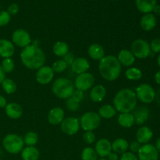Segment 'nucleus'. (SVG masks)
Returning <instances> with one entry per match:
<instances>
[{
  "instance_id": "1",
  "label": "nucleus",
  "mask_w": 160,
  "mask_h": 160,
  "mask_svg": "<svg viewBox=\"0 0 160 160\" xmlns=\"http://www.w3.org/2000/svg\"><path fill=\"white\" fill-rule=\"evenodd\" d=\"M20 59L25 67L30 70H38L45 63V54L42 48L34 45L25 47L20 52Z\"/></svg>"
},
{
  "instance_id": "2",
  "label": "nucleus",
  "mask_w": 160,
  "mask_h": 160,
  "mask_svg": "<svg viewBox=\"0 0 160 160\" xmlns=\"http://www.w3.org/2000/svg\"><path fill=\"white\" fill-rule=\"evenodd\" d=\"M122 66L117 57L112 55L105 56L98 63V72L103 79L114 81L118 79L121 73Z\"/></svg>"
},
{
  "instance_id": "3",
  "label": "nucleus",
  "mask_w": 160,
  "mask_h": 160,
  "mask_svg": "<svg viewBox=\"0 0 160 160\" xmlns=\"http://www.w3.org/2000/svg\"><path fill=\"white\" fill-rule=\"evenodd\" d=\"M138 98L135 92L130 88L120 89L113 98V106L120 113L131 112L137 106Z\"/></svg>"
},
{
  "instance_id": "4",
  "label": "nucleus",
  "mask_w": 160,
  "mask_h": 160,
  "mask_svg": "<svg viewBox=\"0 0 160 160\" xmlns=\"http://www.w3.org/2000/svg\"><path fill=\"white\" fill-rule=\"evenodd\" d=\"M75 87L70 80L65 78L56 79L52 86V91L56 97L62 99H67L72 96Z\"/></svg>"
},
{
  "instance_id": "5",
  "label": "nucleus",
  "mask_w": 160,
  "mask_h": 160,
  "mask_svg": "<svg viewBox=\"0 0 160 160\" xmlns=\"http://www.w3.org/2000/svg\"><path fill=\"white\" fill-rule=\"evenodd\" d=\"M2 145L5 150L10 154L15 155L21 152L24 146L23 138L16 134H8L4 137Z\"/></svg>"
},
{
  "instance_id": "6",
  "label": "nucleus",
  "mask_w": 160,
  "mask_h": 160,
  "mask_svg": "<svg viewBox=\"0 0 160 160\" xmlns=\"http://www.w3.org/2000/svg\"><path fill=\"white\" fill-rule=\"evenodd\" d=\"M101 119L98 112L89 111L81 116L80 125L84 131H93L100 126Z\"/></svg>"
},
{
  "instance_id": "7",
  "label": "nucleus",
  "mask_w": 160,
  "mask_h": 160,
  "mask_svg": "<svg viewBox=\"0 0 160 160\" xmlns=\"http://www.w3.org/2000/svg\"><path fill=\"white\" fill-rule=\"evenodd\" d=\"M136 97L142 102L148 104L152 102L156 98V92L148 84H142L135 89Z\"/></svg>"
},
{
  "instance_id": "8",
  "label": "nucleus",
  "mask_w": 160,
  "mask_h": 160,
  "mask_svg": "<svg viewBox=\"0 0 160 160\" xmlns=\"http://www.w3.org/2000/svg\"><path fill=\"white\" fill-rule=\"evenodd\" d=\"M131 51L135 58L146 59L151 55L149 44L143 39H136L132 42Z\"/></svg>"
},
{
  "instance_id": "9",
  "label": "nucleus",
  "mask_w": 160,
  "mask_h": 160,
  "mask_svg": "<svg viewBox=\"0 0 160 160\" xmlns=\"http://www.w3.org/2000/svg\"><path fill=\"white\" fill-rule=\"evenodd\" d=\"M95 77L91 73H86L78 74L74 80V87L82 92L89 90L92 88L95 84Z\"/></svg>"
},
{
  "instance_id": "10",
  "label": "nucleus",
  "mask_w": 160,
  "mask_h": 160,
  "mask_svg": "<svg viewBox=\"0 0 160 160\" xmlns=\"http://www.w3.org/2000/svg\"><path fill=\"white\" fill-rule=\"evenodd\" d=\"M12 41L13 45L20 48H25L31 44V38L28 31L22 28L15 30L12 34Z\"/></svg>"
},
{
  "instance_id": "11",
  "label": "nucleus",
  "mask_w": 160,
  "mask_h": 160,
  "mask_svg": "<svg viewBox=\"0 0 160 160\" xmlns=\"http://www.w3.org/2000/svg\"><path fill=\"white\" fill-rule=\"evenodd\" d=\"M61 130L64 134L67 135H74L79 131L81 125L80 120L73 117H69L64 118L62 123H60Z\"/></svg>"
},
{
  "instance_id": "12",
  "label": "nucleus",
  "mask_w": 160,
  "mask_h": 160,
  "mask_svg": "<svg viewBox=\"0 0 160 160\" xmlns=\"http://www.w3.org/2000/svg\"><path fill=\"white\" fill-rule=\"evenodd\" d=\"M159 156L155 145L148 143L142 145L138 152V160H159Z\"/></svg>"
},
{
  "instance_id": "13",
  "label": "nucleus",
  "mask_w": 160,
  "mask_h": 160,
  "mask_svg": "<svg viewBox=\"0 0 160 160\" xmlns=\"http://www.w3.org/2000/svg\"><path fill=\"white\" fill-rule=\"evenodd\" d=\"M55 72L52 67L45 66L38 70L36 73V81L42 85H45L51 82L54 78Z\"/></svg>"
},
{
  "instance_id": "14",
  "label": "nucleus",
  "mask_w": 160,
  "mask_h": 160,
  "mask_svg": "<svg viewBox=\"0 0 160 160\" xmlns=\"http://www.w3.org/2000/svg\"><path fill=\"white\" fill-rule=\"evenodd\" d=\"M65 118V112L59 106L52 108L48 114V121L52 126H57L62 122Z\"/></svg>"
},
{
  "instance_id": "15",
  "label": "nucleus",
  "mask_w": 160,
  "mask_h": 160,
  "mask_svg": "<svg viewBox=\"0 0 160 160\" xmlns=\"http://www.w3.org/2000/svg\"><path fill=\"white\" fill-rule=\"evenodd\" d=\"M95 150L98 156L106 158L112 152V143L106 138H101L95 143Z\"/></svg>"
},
{
  "instance_id": "16",
  "label": "nucleus",
  "mask_w": 160,
  "mask_h": 160,
  "mask_svg": "<svg viewBox=\"0 0 160 160\" xmlns=\"http://www.w3.org/2000/svg\"><path fill=\"white\" fill-rule=\"evenodd\" d=\"M133 112L135 123L138 126H143L149 118V110L145 106H139L135 108Z\"/></svg>"
},
{
  "instance_id": "17",
  "label": "nucleus",
  "mask_w": 160,
  "mask_h": 160,
  "mask_svg": "<svg viewBox=\"0 0 160 160\" xmlns=\"http://www.w3.org/2000/svg\"><path fill=\"white\" fill-rule=\"evenodd\" d=\"M70 67H71L72 71L78 75L88 72V70L90 68V63L86 58L79 57L75 59Z\"/></svg>"
},
{
  "instance_id": "18",
  "label": "nucleus",
  "mask_w": 160,
  "mask_h": 160,
  "mask_svg": "<svg viewBox=\"0 0 160 160\" xmlns=\"http://www.w3.org/2000/svg\"><path fill=\"white\" fill-rule=\"evenodd\" d=\"M153 137V132L148 126H142L136 132V141L140 144H148Z\"/></svg>"
},
{
  "instance_id": "19",
  "label": "nucleus",
  "mask_w": 160,
  "mask_h": 160,
  "mask_svg": "<svg viewBox=\"0 0 160 160\" xmlns=\"http://www.w3.org/2000/svg\"><path fill=\"white\" fill-rule=\"evenodd\" d=\"M6 116L12 120H18L23 115V109L17 102L8 103L5 107Z\"/></svg>"
},
{
  "instance_id": "20",
  "label": "nucleus",
  "mask_w": 160,
  "mask_h": 160,
  "mask_svg": "<svg viewBox=\"0 0 160 160\" xmlns=\"http://www.w3.org/2000/svg\"><path fill=\"white\" fill-rule=\"evenodd\" d=\"M15 53L13 43L7 39H0V56L2 58H11Z\"/></svg>"
},
{
  "instance_id": "21",
  "label": "nucleus",
  "mask_w": 160,
  "mask_h": 160,
  "mask_svg": "<svg viewBox=\"0 0 160 160\" xmlns=\"http://www.w3.org/2000/svg\"><path fill=\"white\" fill-rule=\"evenodd\" d=\"M117 59L120 62V65L127 67H131L135 62V57L133 53L131 52V50L126 48L120 50L117 56Z\"/></svg>"
},
{
  "instance_id": "22",
  "label": "nucleus",
  "mask_w": 160,
  "mask_h": 160,
  "mask_svg": "<svg viewBox=\"0 0 160 160\" xmlns=\"http://www.w3.org/2000/svg\"><path fill=\"white\" fill-rule=\"evenodd\" d=\"M106 96V89L102 84H97L91 88L90 98L94 102H100Z\"/></svg>"
},
{
  "instance_id": "23",
  "label": "nucleus",
  "mask_w": 160,
  "mask_h": 160,
  "mask_svg": "<svg viewBox=\"0 0 160 160\" xmlns=\"http://www.w3.org/2000/svg\"><path fill=\"white\" fill-rule=\"evenodd\" d=\"M88 53L91 59L96 61H100L106 56L104 48L98 43L92 44L88 49Z\"/></svg>"
},
{
  "instance_id": "24",
  "label": "nucleus",
  "mask_w": 160,
  "mask_h": 160,
  "mask_svg": "<svg viewBox=\"0 0 160 160\" xmlns=\"http://www.w3.org/2000/svg\"><path fill=\"white\" fill-rule=\"evenodd\" d=\"M140 25L145 31H150L154 29L156 25V18L154 14L151 12L145 14L141 19Z\"/></svg>"
},
{
  "instance_id": "25",
  "label": "nucleus",
  "mask_w": 160,
  "mask_h": 160,
  "mask_svg": "<svg viewBox=\"0 0 160 160\" xmlns=\"http://www.w3.org/2000/svg\"><path fill=\"white\" fill-rule=\"evenodd\" d=\"M136 6L140 12L150 13L156 5V0H135Z\"/></svg>"
},
{
  "instance_id": "26",
  "label": "nucleus",
  "mask_w": 160,
  "mask_h": 160,
  "mask_svg": "<svg viewBox=\"0 0 160 160\" xmlns=\"http://www.w3.org/2000/svg\"><path fill=\"white\" fill-rule=\"evenodd\" d=\"M21 157L23 160H38L40 152L34 146H27L21 151Z\"/></svg>"
},
{
  "instance_id": "27",
  "label": "nucleus",
  "mask_w": 160,
  "mask_h": 160,
  "mask_svg": "<svg viewBox=\"0 0 160 160\" xmlns=\"http://www.w3.org/2000/svg\"><path fill=\"white\" fill-rule=\"evenodd\" d=\"M129 149V142L124 138H119L112 143V151L117 154H123Z\"/></svg>"
},
{
  "instance_id": "28",
  "label": "nucleus",
  "mask_w": 160,
  "mask_h": 160,
  "mask_svg": "<svg viewBox=\"0 0 160 160\" xmlns=\"http://www.w3.org/2000/svg\"><path fill=\"white\" fill-rule=\"evenodd\" d=\"M118 123L124 128H130L135 124V120L133 113L131 112H123L120 113L118 119Z\"/></svg>"
},
{
  "instance_id": "29",
  "label": "nucleus",
  "mask_w": 160,
  "mask_h": 160,
  "mask_svg": "<svg viewBox=\"0 0 160 160\" xmlns=\"http://www.w3.org/2000/svg\"><path fill=\"white\" fill-rule=\"evenodd\" d=\"M117 113V110L114 108V106H111L109 104H106L102 106L98 109V114L101 118L103 119H111L115 117Z\"/></svg>"
},
{
  "instance_id": "30",
  "label": "nucleus",
  "mask_w": 160,
  "mask_h": 160,
  "mask_svg": "<svg viewBox=\"0 0 160 160\" xmlns=\"http://www.w3.org/2000/svg\"><path fill=\"white\" fill-rule=\"evenodd\" d=\"M52 52L56 56L63 57L65 55L69 52V46L65 42L58 41L53 45Z\"/></svg>"
},
{
  "instance_id": "31",
  "label": "nucleus",
  "mask_w": 160,
  "mask_h": 160,
  "mask_svg": "<svg viewBox=\"0 0 160 160\" xmlns=\"http://www.w3.org/2000/svg\"><path fill=\"white\" fill-rule=\"evenodd\" d=\"M125 76L129 81H138L142 78V72L137 67H130L125 71Z\"/></svg>"
},
{
  "instance_id": "32",
  "label": "nucleus",
  "mask_w": 160,
  "mask_h": 160,
  "mask_svg": "<svg viewBox=\"0 0 160 160\" xmlns=\"http://www.w3.org/2000/svg\"><path fill=\"white\" fill-rule=\"evenodd\" d=\"M1 84L3 91L8 95L15 93L17 89V85L15 81L9 78H6Z\"/></svg>"
},
{
  "instance_id": "33",
  "label": "nucleus",
  "mask_w": 160,
  "mask_h": 160,
  "mask_svg": "<svg viewBox=\"0 0 160 160\" xmlns=\"http://www.w3.org/2000/svg\"><path fill=\"white\" fill-rule=\"evenodd\" d=\"M23 140L27 146H34L38 142V135L34 131H28L24 135Z\"/></svg>"
},
{
  "instance_id": "34",
  "label": "nucleus",
  "mask_w": 160,
  "mask_h": 160,
  "mask_svg": "<svg viewBox=\"0 0 160 160\" xmlns=\"http://www.w3.org/2000/svg\"><path fill=\"white\" fill-rule=\"evenodd\" d=\"M98 154L95 152V148L91 147H86L81 152V159L82 160H98Z\"/></svg>"
},
{
  "instance_id": "35",
  "label": "nucleus",
  "mask_w": 160,
  "mask_h": 160,
  "mask_svg": "<svg viewBox=\"0 0 160 160\" xmlns=\"http://www.w3.org/2000/svg\"><path fill=\"white\" fill-rule=\"evenodd\" d=\"M1 67L5 73H10L15 69V62L12 58H5L2 62Z\"/></svg>"
},
{
  "instance_id": "36",
  "label": "nucleus",
  "mask_w": 160,
  "mask_h": 160,
  "mask_svg": "<svg viewBox=\"0 0 160 160\" xmlns=\"http://www.w3.org/2000/svg\"><path fill=\"white\" fill-rule=\"evenodd\" d=\"M67 67H68V65L66 63L63 59H59L56 61L52 66V68L55 73H62L67 70Z\"/></svg>"
},
{
  "instance_id": "37",
  "label": "nucleus",
  "mask_w": 160,
  "mask_h": 160,
  "mask_svg": "<svg viewBox=\"0 0 160 160\" xmlns=\"http://www.w3.org/2000/svg\"><path fill=\"white\" fill-rule=\"evenodd\" d=\"M65 105L67 109L68 110L72 111V112H75L80 108V102L77 101L73 97H70L67 99H66Z\"/></svg>"
},
{
  "instance_id": "38",
  "label": "nucleus",
  "mask_w": 160,
  "mask_h": 160,
  "mask_svg": "<svg viewBox=\"0 0 160 160\" xmlns=\"http://www.w3.org/2000/svg\"><path fill=\"white\" fill-rule=\"evenodd\" d=\"M11 16L7 11H0V27L6 26L10 22Z\"/></svg>"
},
{
  "instance_id": "39",
  "label": "nucleus",
  "mask_w": 160,
  "mask_h": 160,
  "mask_svg": "<svg viewBox=\"0 0 160 160\" xmlns=\"http://www.w3.org/2000/svg\"><path fill=\"white\" fill-rule=\"evenodd\" d=\"M95 139H96V137L93 131H85L83 135V140L86 144H88V145L93 144L95 142Z\"/></svg>"
},
{
  "instance_id": "40",
  "label": "nucleus",
  "mask_w": 160,
  "mask_h": 160,
  "mask_svg": "<svg viewBox=\"0 0 160 160\" xmlns=\"http://www.w3.org/2000/svg\"><path fill=\"white\" fill-rule=\"evenodd\" d=\"M150 49L151 52H153L154 53L160 52V39L155 38L150 42L149 44Z\"/></svg>"
},
{
  "instance_id": "41",
  "label": "nucleus",
  "mask_w": 160,
  "mask_h": 160,
  "mask_svg": "<svg viewBox=\"0 0 160 160\" xmlns=\"http://www.w3.org/2000/svg\"><path fill=\"white\" fill-rule=\"evenodd\" d=\"M119 160H138V158L134 153L131 152H126L121 155Z\"/></svg>"
},
{
  "instance_id": "42",
  "label": "nucleus",
  "mask_w": 160,
  "mask_h": 160,
  "mask_svg": "<svg viewBox=\"0 0 160 160\" xmlns=\"http://www.w3.org/2000/svg\"><path fill=\"white\" fill-rule=\"evenodd\" d=\"M141 146H142V145H141V144L139 143L138 142H137V141H133V142H131V143L129 144L130 151L135 154V153L138 152Z\"/></svg>"
},
{
  "instance_id": "43",
  "label": "nucleus",
  "mask_w": 160,
  "mask_h": 160,
  "mask_svg": "<svg viewBox=\"0 0 160 160\" xmlns=\"http://www.w3.org/2000/svg\"><path fill=\"white\" fill-rule=\"evenodd\" d=\"M75 59H76V58H75L74 55L72 52H69L67 55H65V56H63V59H62L65 61L66 63H67V65L71 66L72 63L73 62V61L75 60Z\"/></svg>"
},
{
  "instance_id": "44",
  "label": "nucleus",
  "mask_w": 160,
  "mask_h": 160,
  "mask_svg": "<svg viewBox=\"0 0 160 160\" xmlns=\"http://www.w3.org/2000/svg\"><path fill=\"white\" fill-rule=\"evenodd\" d=\"M7 12L10 16L16 15L19 12V6L16 3H12V4L9 5V7L7 8Z\"/></svg>"
},
{
  "instance_id": "45",
  "label": "nucleus",
  "mask_w": 160,
  "mask_h": 160,
  "mask_svg": "<svg viewBox=\"0 0 160 160\" xmlns=\"http://www.w3.org/2000/svg\"><path fill=\"white\" fill-rule=\"evenodd\" d=\"M71 97H73L74 99H76L77 101L81 102L83 100V98H84V92L78 90V89H75V90L73 91V95H72Z\"/></svg>"
},
{
  "instance_id": "46",
  "label": "nucleus",
  "mask_w": 160,
  "mask_h": 160,
  "mask_svg": "<svg viewBox=\"0 0 160 160\" xmlns=\"http://www.w3.org/2000/svg\"><path fill=\"white\" fill-rule=\"evenodd\" d=\"M107 160H119L120 158H119L118 154H117L116 152H110L109 154V156H107Z\"/></svg>"
},
{
  "instance_id": "47",
  "label": "nucleus",
  "mask_w": 160,
  "mask_h": 160,
  "mask_svg": "<svg viewBox=\"0 0 160 160\" xmlns=\"http://www.w3.org/2000/svg\"><path fill=\"white\" fill-rule=\"evenodd\" d=\"M7 105V102H6V98L3 95H0V108H5Z\"/></svg>"
},
{
  "instance_id": "48",
  "label": "nucleus",
  "mask_w": 160,
  "mask_h": 160,
  "mask_svg": "<svg viewBox=\"0 0 160 160\" xmlns=\"http://www.w3.org/2000/svg\"><path fill=\"white\" fill-rule=\"evenodd\" d=\"M5 79H6V73H5L4 70L2 68L1 65H0V84H2Z\"/></svg>"
},
{
  "instance_id": "49",
  "label": "nucleus",
  "mask_w": 160,
  "mask_h": 160,
  "mask_svg": "<svg viewBox=\"0 0 160 160\" xmlns=\"http://www.w3.org/2000/svg\"><path fill=\"white\" fill-rule=\"evenodd\" d=\"M155 81H156V84L160 85V70L156 72V74H155Z\"/></svg>"
},
{
  "instance_id": "50",
  "label": "nucleus",
  "mask_w": 160,
  "mask_h": 160,
  "mask_svg": "<svg viewBox=\"0 0 160 160\" xmlns=\"http://www.w3.org/2000/svg\"><path fill=\"white\" fill-rule=\"evenodd\" d=\"M155 99L156 100L158 105L160 106V88L156 92V98Z\"/></svg>"
},
{
  "instance_id": "51",
  "label": "nucleus",
  "mask_w": 160,
  "mask_h": 160,
  "mask_svg": "<svg viewBox=\"0 0 160 160\" xmlns=\"http://www.w3.org/2000/svg\"><path fill=\"white\" fill-rule=\"evenodd\" d=\"M153 11H154L155 13L157 14V15H160V6L159 5H156V6H155L154 9H153Z\"/></svg>"
},
{
  "instance_id": "52",
  "label": "nucleus",
  "mask_w": 160,
  "mask_h": 160,
  "mask_svg": "<svg viewBox=\"0 0 160 160\" xmlns=\"http://www.w3.org/2000/svg\"><path fill=\"white\" fill-rule=\"evenodd\" d=\"M155 147H156V148L157 149V151L159 152V153L160 152V138H158L157 140H156Z\"/></svg>"
},
{
  "instance_id": "53",
  "label": "nucleus",
  "mask_w": 160,
  "mask_h": 160,
  "mask_svg": "<svg viewBox=\"0 0 160 160\" xmlns=\"http://www.w3.org/2000/svg\"><path fill=\"white\" fill-rule=\"evenodd\" d=\"M157 62H158V65H159V67H160V54H159V57H158Z\"/></svg>"
},
{
  "instance_id": "54",
  "label": "nucleus",
  "mask_w": 160,
  "mask_h": 160,
  "mask_svg": "<svg viewBox=\"0 0 160 160\" xmlns=\"http://www.w3.org/2000/svg\"><path fill=\"white\" fill-rule=\"evenodd\" d=\"M2 155V150L1 148H0V158H1Z\"/></svg>"
},
{
  "instance_id": "55",
  "label": "nucleus",
  "mask_w": 160,
  "mask_h": 160,
  "mask_svg": "<svg viewBox=\"0 0 160 160\" xmlns=\"http://www.w3.org/2000/svg\"><path fill=\"white\" fill-rule=\"evenodd\" d=\"M98 160H107V159H106V158H101V159H98Z\"/></svg>"
}]
</instances>
